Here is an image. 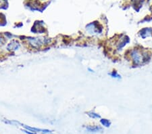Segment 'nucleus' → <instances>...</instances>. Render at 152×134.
<instances>
[{
	"label": "nucleus",
	"instance_id": "9b49d317",
	"mask_svg": "<svg viewBox=\"0 0 152 134\" xmlns=\"http://www.w3.org/2000/svg\"><path fill=\"white\" fill-rule=\"evenodd\" d=\"M110 74L111 76H112V77H115V78H120V76L117 73V72L116 71H114L112 72V73H110Z\"/></svg>",
	"mask_w": 152,
	"mask_h": 134
},
{
	"label": "nucleus",
	"instance_id": "f8f14e48",
	"mask_svg": "<svg viewBox=\"0 0 152 134\" xmlns=\"http://www.w3.org/2000/svg\"><path fill=\"white\" fill-rule=\"evenodd\" d=\"M23 132H25V133H27V134H37V133H34V132H31V131H28V130H26V129H23V130H22Z\"/></svg>",
	"mask_w": 152,
	"mask_h": 134
},
{
	"label": "nucleus",
	"instance_id": "0eeeda50",
	"mask_svg": "<svg viewBox=\"0 0 152 134\" xmlns=\"http://www.w3.org/2000/svg\"><path fill=\"white\" fill-rule=\"evenodd\" d=\"M141 36L143 38H145L149 35H152V29L149 28H145L141 30Z\"/></svg>",
	"mask_w": 152,
	"mask_h": 134
},
{
	"label": "nucleus",
	"instance_id": "9d476101",
	"mask_svg": "<svg viewBox=\"0 0 152 134\" xmlns=\"http://www.w3.org/2000/svg\"><path fill=\"white\" fill-rule=\"evenodd\" d=\"M129 41V39H128V37H127V39H124L123 41H121V43H120V44L118 45V49H120L124 47L126 45V43H127Z\"/></svg>",
	"mask_w": 152,
	"mask_h": 134
},
{
	"label": "nucleus",
	"instance_id": "423d86ee",
	"mask_svg": "<svg viewBox=\"0 0 152 134\" xmlns=\"http://www.w3.org/2000/svg\"><path fill=\"white\" fill-rule=\"evenodd\" d=\"M86 129L87 131L91 133H98L102 131V128L99 126H87Z\"/></svg>",
	"mask_w": 152,
	"mask_h": 134
},
{
	"label": "nucleus",
	"instance_id": "20e7f679",
	"mask_svg": "<svg viewBox=\"0 0 152 134\" xmlns=\"http://www.w3.org/2000/svg\"><path fill=\"white\" fill-rule=\"evenodd\" d=\"M20 47V43L19 42L17 41V40H12V41L10 42V43L8 45L7 49L9 51H16L18 50Z\"/></svg>",
	"mask_w": 152,
	"mask_h": 134
},
{
	"label": "nucleus",
	"instance_id": "7ed1b4c3",
	"mask_svg": "<svg viewBox=\"0 0 152 134\" xmlns=\"http://www.w3.org/2000/svg\"><path fill=\"white\" fill-rule=\"evenodd\" d=\"M87 30L90 32V33H101V31L99 30V24H97L96 22H93L89 24L87 26Z\"/></svg>",
	"mask_w": 152,
	"mask_h": 134
},
{
	"label": "nucleus",
	"instance_id": "39448f33",
	"mask_svg": "<svg viewBox=\"0 0 152 134\" xmlns=\"http://www.w3.org/2000/svg\"><path fill=\"white\" fill-rule=\"evenodd\" d=\"M131 56L132 58V60H133V62H134V64H135V65H139L141 61L140 60L141 57H140V54H139L137 51L136 50L132 51L131 53Z\"/></svg>",
	"mask_w": 152,
	"mask_h": 134
},
{
	"label": "nucleus",
	"instance_id": "6e6552de",
	"mask_svg": "<svg viewBox=\"0 0 152 134\" xmlns=\"http://www.w3.org/2000/svg\"><path fill=\"white\" fill-rule=\"evenodd\" d=\"M100 122L102 124V125H104V126L106 127H109L111 125V122L108 119H102L101 121H100Z\"/></svg>",
	"mask_w": 152,
	"mask_h": 134
},
{
	"label": "nucleus",
	"instance_id": "1a4fd4ad",
	"mask_svg": "<svg viewBox=\"0 0 152 134\" xmlns=\"http://www.w3.org/2000/svg\"><path fill=\"white\" fill-rule=\"evenodd\" d=\"M87 114L90 116V117L93 118V119H97V118H100V115L99 114L95 113V112H94L93 111H91V112H87Z\"/></svg>",
	"mask_w": 152,
	"mask_h": 134
},
{
	"label": "nucleus",
	"instance_id": "f03ea898",
	"mask_svg": "<svg viewBox=\"0 0 152 134\" xmlns=\"http://www.w3.org/2000/svg\"><path fill=\"white\" fill-rule=\"evenodd\" d=\"M19 124H20L22 127H25V128L26 129V130L31 131V132H34V133L41 132V133H49L51 132L50 130H48V129H39V128H35V127H30V126H27V125H26L20 124V123H19Z\"/></svg>",
	"mask_w": 152,
	"mask_h": 134
},
{
	"label": "nucleus",
	"instance_id": "ddd939ff",
	"mask_svg": "<svg viewBox=\"0 0 152 134\" xmlns=\"http://www.w3.org/2000/svg\"><path fill=\"white\" fill-rule=\"evenodd\" d=\"M4 42V38L1 37H0V46H1V45H3Z\"/></svg>",
	"mask_w": 152,
	"mask_h": 134
},
{
	"label": "nucleus",
	"instance_id": "f257e3e1",
	"mask_svg": "<svg viewBox=\"0 0 152 134\" xmlns=\"http://www.w3.org/2000/svg\"><path fill=\"white\" fill-rule=\"evenodd\" d=\"M30 44L34 48H39L45 43H47L48 40L44 37H29L28 38Z\"/></svg>",
	"mask_w": 152,
	"mask_h": 134
}]
</instances>
